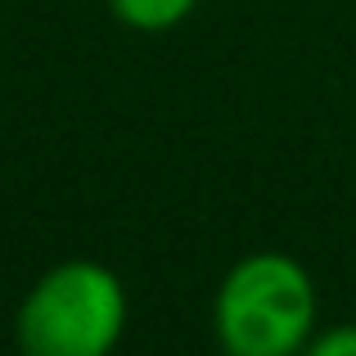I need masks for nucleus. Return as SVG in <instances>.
Here are the masks:
<instances>
[{"label": "nucleus", "instance_id": "2", "mask_svg": "<svg viewBox=\"0 0 356 356\" xmlns=\"http://www.w3.org/2000/svg\"><path fill=\"white\" fill-rule=\"evenodd\" d=\"M127 325L122 280L99 261L45 270L18 307L23 356H108Z\"/></svg>", "mask_w": 356, "mask_h": 356}, {"label": "nucleus", "instance_id": "4", "mask_svg": "<svg viewBox=\"0 0 356 356\" xmlns=\"http://www.w3.org/2000/svg\"><path fill=\"white\" fill-rule=\"evenodd\" d=\"M302 356H356V325H334L321 339H312Z\"/></svg>", "mask_w": 356, "mask_h": 356}, {"label": "nucleus", "instance_id": "3", "mask_svg": "<svg viewBox=\"0 0 356 356\" xmlns=\"http://www.w3.org/2000/svg\"><path fill=\"white\" fill-rule=\"evenodd\" d=\"M199 0H108V9L136 32H167L181 18H190V9Z\"/></svg>", "mask_w": 356, "mask_h": 356}, {"label": "nucleus", "instance_id": "1", "mask_svg": "<svg viewBox=\"0 0 356 356\" xmlns=\"http://www.w3.org/2000/svg\"><path fill=\"white\" fill-rule=\"evenodd\" d=\"M212 321L226 356H298L316 325L312 275L284 252H252L221 280Z\"/></svg>", "mask_w": 356, "mask_h": 356}]
</instances>
